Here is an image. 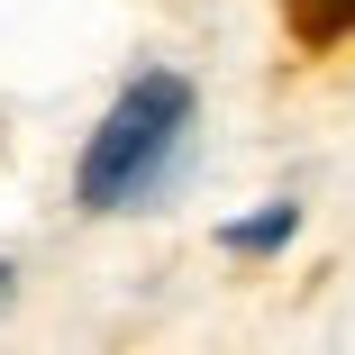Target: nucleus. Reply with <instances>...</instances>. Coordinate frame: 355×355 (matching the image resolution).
Listing matches in <instances>:
<instances>
[{
  "label": "nucleus",
  "instance_id": "1",
  "mask_svg": "<svg viewBox=\"0 0 355 355\" xmlns=\"http://www.w3.org/2000/svg\"><path fill=\"white\" fill-rule=\"evenodd\" d=\"M191 83L173 73V64H155V73H137L110 119L92 128V146L73 164V200L92 209V219H110V209H137L146 191H164V173L182 164V137H191Z\"/></svg>",
  "mask_w": 355,
  "mask_h": 355
},
{
  "label": "nucleus",
  "instance_id": "2",
  "mask_svg": "<svg viewBox=\"0 0 355 355\" xmlns=\"http://www.w3.org/2000/svg\"><path fill=\"white\" fill-rule=\"evenodd\" d=\"M282 19H292L301 46H337L355 28V0H282Z\"/></svg>",
  "mask_w": 355,
  "mask_h": 355
},
{
  "label": "nucleus",
  "instance_id": "3",
  "mask_svg": "<svg viewBox=\"0 0 355 355\" xmlns=\"http://www.w3.org/2000/svg\"><path fill=\"white\" fill-rule=\"evenodd\" d=\"M292 228H301V209H292V200H273L264 219H237V228H219V237H228L237 255H273V246L292 237Z\"/></svg>",
  "mask_w": 355,
  "mask_h": 355
},
{
  "label": "nucleus",
  "instance_id": "4",
  "mask_svg": "<svg viewBox=\"0 0 355 355\" xmlns=\"http://www.w3.org/2000/svg\"><path fill=\"white\" fill-rule=\"evenodd\" d=\"M10 301H19V264L0 255V310H10Z\"/></svg>",
  "mask_w": 355,
  "mask_h": 355
}]
</instances>
